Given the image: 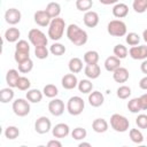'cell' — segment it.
<instances>
[{
  "label": "cell",
  "mask_w": 147,
  "mask_h": 147,
  "mask_svg": "<svg viewBox=\"0 0 147 147\" xmlns=\"http://www.w3.org/2000/svg\"><path fill=\"white\" fill-rule=\"evenodd\" d=\"M110 126L116 132H126L130 127L129 119L121 114H113L110 116Z\"/></svg>",
  "instance_id": "cell-3"
},
{
  "label": "cell",
  "mask_w": 147,
  "mask_h": 147,
  "mask_svg": "<svg viewBox=\"0 0 147 147\" xmlns=\"http://www.w3.org/2000/svg\"><path fill=\"white\" fill-rule=\"evenodd\" d=\"M88 103L94 107V108H98L100 106H102L103 101H105V96L101 92L99 91H92L91 93H88Z\"/></svg>",
  "instance_id": "cell-16"
},
{
  "label": "cell",
  "mask_w": 147,
  "mask_h": 147,
  "mask_svg": "<svg viewBox=\"0 0 147 147\" xmlns=\"http://www.w3.org/2000/svg\"><path fill=\"white\" fill-rule=\"evenodd\" d=\"M42 95H44V93L41 91H39L38 88H31V90H28L25 96L31 103H38L42 100Z\"/></svg>",
  "instance_id": "cell-25"
},
{
  "label": "cell",
  "mask_w": 147,
  "mask_h": 147,
  "mask_svg": "<svg viewBox=\"0 0 147 147\" xmlns=\"http://www.w3.org/2000/svg\"><path fill=\"white\" fill-rule=\"evenodd\" d=\"M51 129H52V122L46 116H40L34 122V130L39 134H45V133L49 132Z\"/></svg>",
  "instance_id": "cell-8"
},
{
  "label": "cell",
  "mask_w": 147,
  "mask_h": 147,
  "mask_svg": "<svg viewBox=\"0 0 147 147\" xmlns=\"http://www.w3.org/2000/svg\"><path fill=\"white\" fill-rule=\"evenodd\" d=\"M129 77H130L129 70L124 67H119L115 71H113V78L116 83H126Z\"/></svg>",
  "instance_id": "cell-17"
},
{
  "label": "cell",
  "mask_w": 147,
  "mask_h": 147,
  "mask_svg": "<svg viewBox=\"0 0 147 147\" xmlns=\"http://www.w3.org/2000/svg\"><path fill=\"white\" fill-rule=\"evenodd\" d=\"M132 8L136 13L142 14L147 10V0H133Z\"/></svg>",
  "instance_id": "cell-35"
},
{
  "label": "cell",
  "mask_w": 147,
  "mask_h": 147,
  "mask_svg": "<svg viewBox=\"0 0 147 147\" xmlns=\"http://www.w3.org/2000/svg\"><path fill=\"white\" fill-rule=\"evenodd\" d=\"M121 67V59L116 57L115 55H111V56H108L105 61V68L107 71L109 72H113L115 71L117 68Z\"/></svg>",
  "instance_id": "cell-20"
},
{
  "label": "cell",
  "mask_w": 147,
  "mask_h": 147,
  "mask_svg": "<svg viewBox=\"0 0 147 147\" xmlns=\"http://www.w3.org/2000/svg\"><path fill=\"white\" fill-rule=\"evenodd\" d=\"M113 52H114V55H115L116 57L121 59V60H122V59H125V57L127 56V54H129L127 48H126L124 45H122V44H117V45L114 47Z\"/></svg>",
  "instance_id": "cell-32"
},
{
  "label": "cell",
  "mask_w": 147,
  "mask_h": 147,
  "mask_svg": "<svg viewBox=\"0 0 147 147\" xmlns=\"http://www.w3.org/2000/svg\"><path fill=\"white\" fill-rule=\"evenodd\" d=\"M21 37V32L17 28H8L5 31V39L8 42H17Z\"/></svg>",
  "instance_id": "cell-24"
},
{
  "label": "cell",
  "mask_w": 147,
  "mask_h": 147,
  "mask_svg": "<svg viewBox=\"0 0 147 147\" xmlns=\"http://www.w3.org/2000/svg\"><path fill=\"white\" fill-rule=\"evenodd\" d=\"M100 3L105 5V6H108V5H116L119 0H99Z\"/></svg>",
  "instance_id": "cell-50"
},
{
  "label": "cell",
  "mask_w": 147,
  "mask_h": 147,
  "mask_svg": "<svg viewBox=\"0 0 147 147\" xmlns=\"http://www.w3.org/2000/svg\"><path fill=\"white\" fill-rule=\"evenodd\" d=\"M86 136H87L86 130L80 126H78L71 131V137L74 140H84L86 138Z\"/></svg>",
  "instance_id": "cell-40"
},
{
  "label": "cell",
  "mask_w": 147,
  "mask_h": 147,
  "mask_svg": "<svg viewBox=\"0 0 147 147\" xmlns=\"http://www.w3.org/2000/svg\"><path fill=\"white\" fill-rule=\"evenodd\" d=\"M79 147H83V146H86V147H90L91 146V144L90 142H84V141H82V142H79V145H78Z\"/></svg>",
  "instance_id": "cell-52"
},
{
  "label": "cell",
  "mask_w": 147,
  "mask_h": 147,
  "mask_svg": "<svg viewBox=\"0 0 147 147\" xmlns=\"http://www.w3.org/2000/svg\"><path fill=\"white\" fill-rule=\"evenodd\" d=\"M129 14V7L125 3L122 2H117L116 5H114L113 7V15L116 18H124L126 17Z\"/></svg>",
  "instance_id": "cell-19"
},
{
  "label": "cell",
  "mask_w": 147,
  "mask_h": 147,
  "mask_svg": "<svg viewBox=\"0 0 147 147\" xmlns=\"http://www.w3.org/2000/svg\"><path fill=\"white\" fill-rule=\"evenodd\" d=\"M65 33H67L68 39L76 46H83L87 42V39H88L87 32L85 30L80 29L77 24H74V23L69 24L67 26Z\"/></svg>",
  "instance_id": "cell-1"
},
{
  "label": "cell",
  "mask_w": 147,
  "mask_h": 147,
  "mask_svg": "<svg viewBox=\"0 0 147 147\" xmlns=\"http://www.w3.org/2000/svg\"><path fill=\"white\" fill-rule=\"evenodd\" d=\"M15 51H20V52H26V53H30V45L26 40H18L16 42V46H15Z\"/></svg>",
  "instance_id": "cell-44"
},
{
  "label": "cell",
  "mask_w": 147,
  "mask_h": 147,
  "mask_svg": "<svg viewBox=\"0 0 147 147\" xmlns=\"http://www.w3.org/2000/svg\"><path fill=\"white\" fill-rule=\"evenodd\" d=\"M14 91H13V87H5V88H1L0 91V102L2 103H7V102H10L13 99H14Z\"/></svg>",
  "instance_id": "cell-27"
},
{
  "label": "cell",
  "mask_w": 147,
  "mask_h": 147,
  "mask_svg": "<svg viewBox=\"0 0 147 147\" xmlns=\"http://www.w3.org/2000/svg\"><path fill=\"white\" fill-rule=\"evenodd\" d=\"M28 38H29V41L34 46H46L47 42H48V39L46 37V34L39 30V29H31L28 33Z\"/></svg>",
  "instance_id": "cell-7"
},
{
  "label": "cell",
  "mask_w": 147,
  "mask_h": 147,
  "mask_svg": "<svg viewBox=\"0 0 147 147\" xmlns=\"http://www.w3.org/2000/svg\"><path fill=\"white\" fill-rule=\"evenodd\" d=\"M84 108H85V101L83 100V98H80L78 95L71 96L67 102V110L72 116L80 115L83 113Z\"/></svg>",
  "instance_id": "cell-4"
},
{
  "label": "cell",
  "mask_w": 147,
  "mask_h": 147,
  "mask_svg": "<svg viewBox=\"0 0 147 147\" xmlns=\"http://www.w3.org/2000/svg\"><path fill=\"white\" fill-rule=\"evenodd\" d=\"M42 93H44L45 96L53 99V98H55V96L59 94V90H57V87H56L54 84H47V85L44 86Z\"/></svg>",
  "instance_id": "cell-31"
},
{
  "label": "cell",
  "mask_w": 147,
  "mask_h": 147,
  "mask_svg": "<svg viewBox=\"0 0 147 147\" xmlns=\"http://www.w3.org/2000/svg\"><path fill=\"white\" fill-rule=\"evenodd\" d=\"M65 46L64 45H62L61 42H54L51 47H49V52L53 54V55H55V56H61V55H63L64 53H65Z\"/></svg>",
  "instance_id": "cell-36"
},
{
  "label": "cell",
  "mask_w": 147,
  "mask_h": 147,
  "mask_svg": "<svg viewBox=\"0 0 147 147\" xmlns=\"http://www.w3.org/2000/svg\"><path fill=\"white\" fill-rule=\"evenodd\" d=\"M18 65V71L22 74H28L33 69V61L31 59H28L21 63L17 64Z\"/></svg>",
  "instance_id": "cell-39"
},
{
  "label": "cell",
  "mask_w": 147,
  "mask_h": 147,
  "mask_svg": "<svg viewBox=\"0 0 147 147\" xmlns=\"http://www.w3.org/2000/svg\"><path fill=\"white\" fill-rule=\"evenodd\" d=\"M146 139H147V138H146Z\"/></svg>",
  "instance_id": "cell-55"
},
{
  "label": "cell",
  "mask_w": 147,
  "mask_h": 147,
  "mask_svg": "<svg viewBox=\"0 0 147 147\" xmlns=\"http://www.w3.org/2000/svg\"><path fill=\"white\" fill-rule=\"evenodd\" d=\"M61 84H62L63 88H65V90H74L78 85V79H77L75 74H72V72L71 74H67V75H64L62 77Z\"/></svg>",
  "instance_id": "cell-15"
},
{
  "label": "cell",
  "mask_w": 147,
  "mask_h": 147,
  "mask_svg": "<svg viewBox=\"0 0 147 147\" xmlns=\"http://www.w3.org/2000/svg\"><path fill=\"white\" fill-rule=\"evenodd\" d=\"M30 86H31V82L29 78L24 77V76H21L17 80V85L16 87L20 90V91H28L30 90Z\"/></svg>",
  "instance_id": "cell-43"
},
{
  "label": "cell",
  "mask_w": 147,
  "mask_h": 147,
  "mask_svg": "<svg viewBox=\"0 0 147 147\" xmlns=\"http://www.w3.org/2000/svg\"><path fill=\"white\" fill-rule=\"evenodd\" d=\"M78 90L80 93L83 94H88L93 91V84L90 79H82L78 82V85H77Z\"/></svg>",
  "instance_id": "cell-28"
},
{
  "label": "cell",
  "mask_w": 147,
  "mask_h": 147,
  "mask_svg": "<svg viewBox=\"0 0 147 147\" xmlns=\"http://www.w3.org/2000/svg\"><path fill=\"white\" fill-rule=\"evenodd\" d=\"M139 87H140L141 90L147 91V75H146L145 77H142V78L139 80Z\"/></svg>",
  "instance_id": "cell-49"
},
{
  "label": "cell",
  "mask_w": 147,
  "mask_h": 147,
  "mask_svg": "<svg viewBox=\"0 0 147 147\" xmlns=\"http://www.w3.org/2000/svg\"><path fill=\"white\" fill-rule=\"evenodd\" d=\"M21 18H22V14L16 8H9L5 13V21L10 25H16L17 23L21 22Z\"/></svg>",
  "instance_id": "cell-10"
},
{
  "label": "cell",
  "mask_w": 147,
  "mask_h": 147,
  "mask_svg": "<svg viewBox=\"0 0 147 147\" xmlns=\"http://www.w3.org/2000/svg\"><path fill=\"white\" fill-rule=\"evenodd\" d=\"M49 49L46 47V46H37L34 47V55L37 59L39 60H45L48 57V54H49Z\"/></svg>",
  "instance_id": "cell-38"
},
{
  "label": "cell",
  "mask_w": 147,
  "mask_h": 147,
  "mask_svg": "<svg viewBox=\"0 0 147 147\" xmlns=\"http://www.w3.org/2000/svg\"><path fill=\"white\" fill-rule=\"evenodd\" d=\"M11 108H13V111L16 116L24 117V116L29 115V113H30V109H31L30 108V101L28 99L25 100V99H22V98L16 99L13 102Z\"/></svg>",
  "instance_id": "cell-6"
},
{
  "label": "cell",
  "mask_w": 147,
  "mask_h": 147,
  "mask_svg": "<svg viewBox=\"0 0 147 147\" xmlns=\"http://www.w3.org/2000/svg\"><path fill=\"white\" fill-rule=\"evenodd\" d=\"M131 93H132V92H131V88H130L129 86H126V85L119 86V87L117 88V91H116L117 96H118L119 99H122V100H125V99L130 98Z\"/></svg>",
  "instance_id": "cell-42"
},
{
  "label": "cell",
  "mask_w": 147,
  "mask_h": 147,
  "mask_svg": "<svg viewBox=\"0 0 147 147\" xmlns=\"http://www.w3.org/2000/svg\"><path fill=\"white\" fill-rule=\"evenodd\" d=\"M20 136V130L18 127L14 126V125H10V126H7L6 130H5V137L9 140H14L16 138H18Z\"/></svg>",
  "instance_id": "cell-37"
},
{
  "label": "cell",
  "mask_w": 147,
  "mask_h": 147,
  "mask_svg": "<svg viewBox=\"0 0 147 147\" xmlns=\"http://www.w3.org/2000/svg\"><path fill=\"white\" fill-rule=\"evenodd\" d=\"M65 1H70V0H65Z\"/></svg>",
  "instance_id": "cell-54"
},
{
  "label": "cell",
  "mask_w": 147,
  "mask_h": 147,
  "mask_svg": "<svg viewBox=\"0 0 147 147\" xmlns=\"http://www.w3.org/2000/svg\"><path fill=\"white\" fill-rule=\"evenodd\" d=\"M109 124L105 118H95L92 122V129L96 133H103L108 130Z\"/></svg>",
  "instance_id": "cell-21"
},
{
  "label": "cell",
  "mask_w": 147,
  "mask_h": 147,
  "mask_svg": "<svg viewBox=\"0 0 147 147\" xmlns=\"http://www.w3.org/2000/svg\"><path fill=\"white\" fill-rule=\"evenodd\" d=\"M125 41L129 46H137L140 41V36L136 32H129V33H126Z\"/></svg>",
  "instance_id": "cell-41"
},
{
  "label": "cell",
  "mask_w": 147,
  "mask_h": 147,
  "mask_svg": "<svg viewBox=\"0 0 147 147\" xmlns=\"http://www.w3.org/2000/svg\"><path fill=\"white\" fill-rule=\"evenodd\" d=\"M48 111L55 117L61 116L64 113V102L61 99L53 98L48 103Z\"/></svg>",
  "instance_id": "cell-9"
},
{
  "label": "cell",
  "mask_w": 147,
  "mask_h": 147,
  "mask_svg": "<svg viewBox=\"0 0 147 147\" xmlns=\"http://www.w3.org/2000/svg\"><path fill=\"white\" fill-rule=\"evenodd\" d=\"M93 6V0H76V8L79 11H88Z\"/></svg>",
  "instance_id": "cell-33"
},
{
  "label": "cell",
  "mask_w": 147,
  "mask_h": 147,
  "mask_svg": "<svg viewBox=\"0 0 147 147\" xmlns=\"http://www.w3.org/2000/svg\"><path fill=\"white\" fill-rule=\"evenodd\" d=\"M142 38H144V40L147 42V29L144 30V32H142Z\"/></svg>",
  "instance_id": "cell-53"
},
{
  "label": "cell",
  "mask_w": 147,
  "mask_h": 147,
  "mask_svg": "<svg viewBox=\"0 0 147 147\" xmlns=\"http://www.w3.org/2000/svg\"><path fill=\"white\" fill-rule=\"evenodd\" d=\"M68 68H69L70 72L78 74L83 70V61L79 57H72V59H70V61L68 63Z\"/></svg>",
  "instance_id": "cell-26"
},
{
  "label": "cell",
  "mask_w": 147,
  "mask_h": 147,
  "mask_svg": "<svg viewBox=\"0 0 147 147\" xmlns=\"http://www.w3.org/2000/svg\"><path fill=\"white\" fill-rule=\"evenodd\" d=\"M127 109H129L132 114H138L139 111H141L142 108H141L140 98H132V99L127 102Z\"/></svg>",
  "instance_id": "cell-30"
},
{
  "label": "cell",
  "mask_w": 147,
  "mask_h": 147,
  "mask_svg": "<svg viewBox=\"0 0 147 147\" xmlns=\"http://www.w3.org/2000/svg\"><path fill=\"white\" fill-rule=\"evenodd\" d=\"M99 14L94 10H88L84 14L83 21L87 28H95L99 24Z\"/></svg>",
  "instance_id": "cell-14"
},
{
  "label": "cell",
  "mask_w": 147,
  "mask_h": 147,
  "mask_svg": "<svg viewBox=\"0 0 147 147\" xmlns=\"http://www.w3.org/2000/svg\"><path fill=\"white\" fill-rule=\"evenodd\" d=\"M140 98V102H141V108L142 110H147V93L142 94Z\"/></svg>",
  "instance_id": "cell-48"
},
{
  "label": "cell",
  "mask_w": 147,
  "mask_h": 147,
  "mask_svg": "<svg viewBox=\"0 0 147 147\" xmlns=\"http://www.w3.org/2000/svg\"><path fill=\"white\" fill-rule=\"evenodd\" d=\"M18 72L20 71L16 70V69H9L7 71V74H6V83L8 84L9 87H16L17 80L21 77Z\"/></svg>",
  "instance_id": "cell-22"
},
{
  "label": "cell",
  "mask_w": 147,
  "mask_h": 147,
  "mask_svg": "<svg viewBox=\"0 0 147 147\" xmlns=\"http://www.w3.org/2000/svg\"><path fill=\"white\" fill-rule=\"evenodd\" d=\"M129 54L133 60H146L147 59V46H131L129 49Z\"/></svg>",
  "instance_id": "cell-11"
},
{
  "label": "cell",
  "mask_w": 147,
  "mask_h": 147,
  "mask_svg": "<svg viewBox=\"0 0 147 147\" xmlns=\"http://www.w3.org/2000/svg\"><path fill=\"white\" fill-rule=\"evenodd\" d=\"M65 29V22L61 17H55L52 18L49 25H48V37L49 39L57 41L63 37Z\"/></svg>",
  "instance_id": "cell-2"
},
{
  "label": "cell",
  "mask_w": 147,
  "mask_h": 147,
  "mask_svg": "<svg viewBox=\"0 0 147 147\" xmlns=\"http://www.w3.org/2000/svg\"><path fill=\"white\" fill-rule=\"evenodd\" d=\"M33 20H34V23L39 26H48L52 18L49 17V15L46 13V10H37L33 15Z\"/></svg>",
  "instance_id": "cell-13"
},
{
  "label": "cell",
  "mask_w": 147,
  "mask_h": 147,
  "mask_svg": "<svg viewBox=\"0 0 147 147\" xmlns=\"http://www.w3.org/2000/svg\"><path fill=\"white\" fill-rule=\"evenodd\" d=\"M99 53L96 51H87L84 54V62L86 64H95L99 61Z\"/></svg>",
  "instance_id": "cell-29"
},
{
  "label": "cell",
  "mask_w": 147,
  "mask_h": 147,
  "mask_svg": "<svg viewBox=\"0 0 147 147\" xmlns=\"http://www.w3.org/2000/svg\"><path fill=\"white\" fill-rule=\"evenodd\" d=\"M84 74L88 79H96L101 75V69L98 63L86 64V67L84 68Z\"/></svg>",
  "instance_id": "cell-18"
},
{
  "label": "cell",
  "mask_w": 147,
  "mask_h": 147,
  "mask_svg": "<svg viewBox=\"0 0 147 147\" xmlns=\"http://www.w3.org/2000/svg\"><path fill=\"white\" fill-rule=\"evenodd\" d=\"M14 59L16 61V63H21L28 59H30V53H26V52H20V51H15L14 53Z\"/></svg>",
  "instance_id": "cell-45"
},
{
  "label": "cell",
  "mask_w": 147,
  "mask_h": 147,
  "mask_svg": "<svg viewBox=\"0 0 147 147\" xmlns=\"http://www.w3.org/2000/svg\"><path fill=\"white\" fill-rule=\"evenodd\" d=\"M107 31L113 37H124L127 33V28L122 20H113L108 23Z\"/></svg>",
  "instance_id": "cell-5"
},
{
  "label": "cell",
  "mask_w": 147,
  "mask_h": 147,
  "mask_svg": "<svg viewBox=\"0 0 147 147\" xmlns=\"http://www.w3.org/2000/svg\"><path fill=\"white\" fill-rule=\"evenodd\" d=\"M136 124L139 129H147V115L140 114L136 118Z\"/></svg>",
  "instance_id": "cell-46"
},
{
  "label": "cell",
  "mask_w": 147,
  "mask_h": 147,
  "mask_svg": "<svg viewBox=\"0 0 147 147\" xmlns=\"http://www.w3.org/2000/svg\"><path fill=\"white\" fill-rule=\"evenodd\" d=\"M129 136H130V139L134 144H142V141L145 139L144 136H142V133H141V131L138 130V129H131L129 131Z\"/></svg>",
  "instance_id": "cell-34"
},
{
  "label": "cell",
  "mask_w": 147,
  "mask_h": 147,
  "mask_svg": "<svg viewBox=\"0 0 147 147\" xmlns=\"http://www.w3.org/2000/svg\"><path fill=\"white\" fill-rule=\"evenodd\" d=\"M140 70L142 71V74H146L147 75V59L146 60H142V62L140 64Z\"/></svg>",
  "instance_id": "cell-51"
},
{
  "label": "cell",
  "mask_w": 147,
  "mask_h": 147,
  "mask_svg": "<svg viewBox=\"0 0 147 147\" xmlns=\"http://www.w3.org/2000/svg\"><path fill=\"white\" fill-rule=\"evenodd\" d=\"M46 13L49 15L51 18H55V17H59L60 14H61V6L59 2H55V1H52L49 2L47 6H46Z\"/></svg>",
  "instance_id": "cell-23"
},
{
  "label": "cell",
  "mask_w": 147,
  "mask_h": 147,
  "mask_svg": "<svg viewBox=\"0 0 147 147\" xmlns=\"http://www.w3.org/2000/svg\"><path fill=\"white\" fill-rule=\"evenodd\" d=\"M52 133H53V137L54 138H57V139H63L65 137L69 136L70 133V127L68 124L65 123H59L56 124L53 129H52Z\"/></svg>",
  "instance_id": "cell-12"
},
{
  "label": "cell",
  "mask_w": 147,
  "mask_h": 147,
  "mask_svg": "<svg viewBox=\"0 0 147 147\" xmlns=\"http://www.w3.org/2000/svg\"><path fill=\"white\" fill-rule=\"evenodd\" d=\"M47 146H48V147H61V146H62V142H61L57 138H55V139H53V140H49V141L47 142Z\"/></svg>",
  "instance_id": "cell-47"
}]
</instances>
